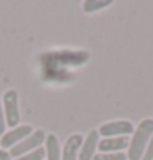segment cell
I'll list each match as a JSON object with an SVG mask.
<instances>
[{"label": "cell", "mask_w": 153, "mask_h": 160, "mask_svg": "<svg viewBox=\"0 0 153 160\" xmlns=\"http://www.w3.org/2000/svg\"><path fill=\"white\" fill-rule=\"evenodd\" d=\"M133 130L135 126L130 121H110L102 124L97 132L104 139H109V137H128L130 134H133Z\"/></svg>", "instance_id": "cell-5"}, {"label": "cell", "mask_w": 153, "mask_h": 160, "mask_svg": "<svg viewBox=\"0 0 153 160\" xmlns=\"http://www.w3.org/2000/svg\"><path fill=\"white\" fill-rule=\"evenodd\" d=\"M7 129V122H5V114H3V108H2V99H0V137L5 134Z\"/></svg>", "instance_id": "cell-14"}, {"label": "cell", "mask_w": 153, "mask_h": 160, "mask_svg": "<svg viewBox=\"0 0 153 160\" xmlns=\"http://www.w3.org/2000/svg\"><path fill=\"white\" fill-rule=\"evenodd\" d=\"M45 157H46L45 149H43V147H40V149L33 150V152H30V153H26V155H22V157L15 158V160H43Z\"/></svg>", "instance_id": "cell-13"}, {"label": "cell", "mask_w": 153, "mask_h": 160, "mask_svg": "<svg viewBox=\"0 0 153 160\" xmlns=\"http://www.w3.org/2000/svg\"><path fill=\"white\" fill-rule=\"evenodd\" d=\"M151 137H153V119H143L138 124V127H135L132 139L128 142L127 158L128 160H142L145 149Z\"/></svg>", "instance_id": "cell-2"}, {"label": "cell", "mask_w": 153, "mask_h": 160, "mask_svg": "<svg viewBox=\"0 0 153 160\" xmlns=\"http://www.w3.org/2000/svg\"><path fill=\"white\" fill-rule=\"evenodd\" d=\"M112 5L110 0H86L82 3V10L86 13H94V12H99V10H104Z\"/></svg>", "instance_id": "cell-11"}, {"label": "cell", "mask_w": 153, "mask_h": 160, "mask_svg": "<svg viewBox=\"0 0 153 160\" xmlns=\"http://www.w3.org/2000/svg\"><path fill=\"white\" fill-rule=\"evenodd\" d=\"M33 134V127L31 126H18L15 129H10L8 132H5L2 135V140H0V145L2 149H12L13 145H17L18 142L25 140L28 135Z\"/></svg>", "instance_id": "cell-6"}, {"label": "cell", "mask_w": 153, "mask_h": 160, "mask_svg": "<svg viewBox=\"0 0 153 160\" xmlns=\"http://www.w3.org/2000/svg\"><path fill=\"white\" fill-rule=\"evenodd\" d=\"M45 139H46V134L43 132V130H33L31 135H28L25 140H22V142H18L17 145L12 147L10 152H8L10 157L15 160V158L22 157V155H26V153H30V152H33V150L40 149L41 144L45 142Z\"/></svg>", "instance_id": "cell-3"}, {"label": "cell", "mask_w": 153, "mask_h": 160, "mask_svg": "<svg viewBox=\"0 0 153 160\" xmlns=\"http://www.w3.org/2000/svg\"><path fill=\"white\" fill-rule=\"evenodd\" d=\"M99 132L97 130H91L87 137L82 140L81 150H79V160H92L96 155V150L99 147Z\"/></svg>", "instance_id": "cell-9"}, {"label": "cell", "mask_w": 153, "mask_h": 160, "mask_svg": "<svg viewBox=\"0 0 153 160\" xmlns=\"http://www.w3.org/2000/svg\"><path fill=\"white\" fill-rule=\"evenodd\" d=\"M128 137H109V139H102L99 140V147L97 150L101 153H115V152H122L128 149Z\"/></svg>", "instance_id": "cell-8"}, {"label": "cell", "mask_w": 153, "mask_h": 160, "mask_svg": "<svg viewBox=\"0 0 153 160\" xmlns=\"http://www.w3.org/2000/svg\"><path fill=\"white\" fill-rule=\"evenodd\" d=\"M10 153L7 150H3V149H0V160H10Z\"/></svg>", "instance_id": "cell-16"}, {"label": "cell", "mask_w": 153, "mask_h": 160, "mask_svg": "<svg viewBox=\"0 0 153 160\" xmlns=\"http://www.w3.org/2000/svg\"><path fill=\"white\" fill-rule=\"evenodd\" d=\"M82 140H84V137L81 134L69 135L61 150V160H79V150H81Z\"/></svg>", "instance_id": "cell-7"}, {"label": "cell", "mask_w": 153, "mask_h": 160, "mask_svg": "<svg viewBox=\"0 0 153 160\" xmlns=\"http://www.w3.org/2000/svg\"><path fill=\"white\" fill-rule=\"evenodd\" d=\"M2 108H3V114H5V122L7 127H18L20 122V109H18V94L17 91L10 89L3 94L2 99Z\"/></svg>", "instance_id": "cell-4"}, {"label": "cell", "mask_w": 153, "mask_h": 160, "mask_svg": "<svg viewBox=\"0 0 153 160\" xmlns=\"http://www.w3.org/2000/svg\"><path fill=\"white\" fill-rule=\"evenodd\" d=\"M45 153L46 160H61V147L60 140L55 134H48L45 139Z\"/></svg>", "instance_id": "cell-10"}, {"label": "cell", "mask_w": 153, "mask_h": 160, "mask_svg": "<svg viewBox=\"0 0 153 160\" xmlns=\"http://www.w3.org/2000/svg\"><path fill=\"white\" fill-rule=\"evenodd\" d=\"M87 61H89V53L87 51H76V50L50 51L40 58V68L41 74L46 81L64 82L71 79L74 71L84 66Z\"/></svg>", "instance_id": "cell-1"}, {"label": "cell", "mask_w": 153, "mask_h": 160, "mask_svg": "<svg viewBox=\"0 0 153 160\" xmlns=\"http://www.w3.org/2000/svg\"><path fill=\"white\" fill-rule=\"evenodd\" d=\"M92 160H127V153L115 152V153H96Z\"/></svg>", "instance_id": "cell-12"}, {"label": "cell", "mask_w": 153, "mask_h": 160, "mask_svg": "<svg viewBox=\"0 0 153 160\" xmlns=\"http://www.w3.org/2000/svg\"><path fill=\"white\" fill-rule=\"evenodd\" d=\"M142 160H153V137L150 139L148 145H146V149H145V153H143Z\"/></svg>", "instance_id": "cell-15"}]
</instances>
